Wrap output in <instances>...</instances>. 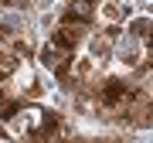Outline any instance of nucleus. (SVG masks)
<instances>
[{"instance_id":"1","label":"nucleus","mask_w":153,"mask_h":143,"mask_svg":"<svg viewBox=\"0 0 153 143\" xmlns=\"http://www.w3.org/2000/svg\"><path fill=\"white\" fill-rule=\"evenodd\" d=\"M143 65H146V41L123 28L116 34V72L133 75V72H140Z\"/></svg>"},{"instance_id":"2","label":"nucleus","mask_w":153,"mask_h":143,"mask_svg":"<svg viewBox=\"0 0 153 143\" xmlns=\"http://www.w3.org/2000/svg\"><path fill=\"white\" fill-rule=\"evenodd\" d=\"M82 48L92 55L95 61H99V68L102 72H109V68H116V38L105 28H99V31H88V38H85V44Z\"/></svg>"}]
</instances>
